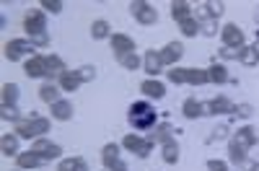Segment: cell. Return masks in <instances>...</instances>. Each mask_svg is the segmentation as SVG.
I'll return each mask as SVG.
<instances>
[{"instance_id": "6da1fadb", "label": "cell", "mask_w": 259, "mask_h": 171, "mask_svg": "<svg viewBox=\"0 0 259 171\" xmlns=\"http://www.w3.org/2000/svg\"><path fill=\"white\" fill-rule=\"evenodd\" d=\"M130 124L135 130H150L156 124V109L148 101H138L130 106Z\"/></svg>"}, {"instance_id": "7a4b0ae2", "label": "cell", "mask_w": 259, "mask_h": 171, "mask_svg": "<svg viewBox=\"0 0 259 171\" xmlns=\"http://www.w3.org/2000/svg\"><path fill=\"white\" fill-rule=\"evenodd\" d=\"M34 41L31 39H11L8 45H6V57L11 60V62H18L24 55H31L34 57Z\"/></svg>"}, {"instance_id": "3957f363", "label": "cell", "mask_w": 259, "mask_h": 171, "mask_svg": "<svg viewBox=\"0 0 259 171\" xmlns=\"http://www.w3.org/2000/svg\"><path fill=\"white\" fill-rule=\"evenodd\" d=\"M130 11H133V16L140 21L143 26H150V24L158 21V11L150 3H145V0H133V3H130Z\"/></svg>"}, {"instance_id": "277c9868", "label": "cell", "mask_w": 259, "mask_h": 171, "mask_svg": "<svg viewBox=\"0 0 259 171\" xmlns=\"http://www.w3.org/2000/svg\"><path fill=\"white\" fill-rule=\"evenodd\" d=\"M31 151L41 158V161H52V158H60V153H62V148L57 145V143H50L47 138H39L34 145H31Z\"/></svg>"}, {"instance_id": "5b68a950", "label": "cell", "mask_w": 259, "mask_h": 171, "mask_svg": "<svg viewBox=\"0 0 259 171\" xmlns=\"http://www.w3.org/2000/svg\"><path fill=\"white\" fill-rule=\"evenodd\" d=\"M24 26H26L29 36H34V34H41V31H47V24H45V13H41V11H36V8H31V11L26 13V18H24Z\"/></svg>"}, {"instance_id": "8992f818", "label": "cell", "mask_w": 259, "mask_h": 171, "mask_svg": "<svg viewBox=\"0 0 259 171\" xmlns=\"http://www.w3.org/2000/svg\"><path fill=\"white\" fill-rule=\"evenodd\" d=\"M221 36H223V47H244V31L236 24H226L221 29Z\"/></svg>"}, {"instance_id": "52a82bcc", "label": "cell", "mask_w": 259, "mask_h": 171, "mask_svg": "<svg viewBox=\"0 0 259 171\" xmlns=\"http://www.w3.org/2000/svg\"><path fill=\"white\" fill-rule=\"evenodd\" d=\"M158 55H161L163 65H177V62L182 60V55H184V47L179 45V41H171V45H166L163 52H158Z\"/></svg>"}, {"instance_id": "ba28073f", "label": "cell", "mask_w": 259, "mask_h": 171, "mask_svg": "<svg viewBox=\"0 0 259 171\" xmlns=\"http://www.w3.org/2000/svg\"><path fill=\"white\" fill-rule=\"evenodd\" d=\"M101 163L106 166V168H117V166H122L119 163V145L117 143H106L104 145V151H101Z\"/></svg>"}, {"instance_id": "9c48e42d", "label": "cell", "mask_w": 259, "mask_h": 171, "mask_svg": "<svg viewBox=\"0 0 259 171\" xmlns=\"http://www.w3.org/2000/svg\"><path fill=\"white\" fill-rule=\"evenodd\" d=\"M24 73H26L29 78H41V75H47V65H45V57H39V55L29 57V60L24 62Z\"/></svg>"}, {"instance_id": "30bf717a", "label": "cell", "mask_w": 259, "mask_h": 171, "mask_svg": "<svg viewBox=\"0 0 259 171\" xmlns=\"http://www.w3.org/2000/svg\"><path fill=\"white\" fill-rule=\"evenodd\" d=\"M112 50L117 52V57H124L130 52H135V41L124 34H112Z\"/></svg>"}, {"instance_id": "8fae6325", "label": "cell", "mask_w": 259, "mask_h": 171, "mask_svg": "<svg viewBox=\"0 0 259 171\" xmlns=\"http://www.w3.org/2000/svg\"><path fill=\"white\" fill-rule=\"evenodd\" d=\"M45 65H47V78L50 80H60L62 78V73H68V68H65V62L57 57V55H47L45 57Z\"/></svg>"}, {"instance_id": "7c38bea8", "label": "cell", "mask_w": 259, "mask_h": 171, "mask_svg": "<svg viewBox=\"0 0 259 171\" xmlns=\"http://www.w3.org/2000/svg\"><path fill=\"white\" fill-rule=\"evenodd\" d=\"M60 91H62V89H60V83H55V80H47V83L39 89V99H41V101H47V104L52 106V104L62 101V99H60Z\"/></svg>"}, {"instance_id": "4fadbf2b", "label": "cell", "mask_w": 259, "mask_h": 171, "mask_svg": "<svg viewBox=\"0 0 259 171\" xmlns=\"http://www.w3.org/2000/svg\"><path fill=\"white\" fill-rule=\"evenodd\" d=\"M140 91H143L145 96H150V99H163V94H166L163 83H161V80H156V78L143 80V83H140Z\"/></svg>"}, {"instance_id": "5bb4252c", "label": "cell", "mask_w": 259, "mask_h": 171, "mask_svg": "<svg viewBox=\"0 0 259 171\" xmlns=\"http://www.w3.org/2000/svg\"><path fill=\"white\" fill-rule=\"evenodd\" d=\"M143 68H145V73L148 75H158L161 73V68H163V62H161V55L158 52H145V57H143Z\"/></svg>"}, {"instance_id": "9a60e30c", "label": "cell", "mask_w": 259, "mask_h": 171, "mask_svg": "<svg viewBox=\"0 0 259 171\" xmlns=\"http://www.w3.org/2000/svg\"><path fill=\"white\" fill-rule=\"evenodd\" d=\"M228 161L236 163V166H241L246 161V148L239 140H231V145H228Z\"/></svg>"}, {"instance_id": "2e32d148", "label": "cell", "mask_w": 259, "mask_h": 171, "mask_svg": "<svg viewBox=\"0 0 259 171\" xmlns=\"http://www.w3.org/2000/svg\"><path fill=\"white\" fill-rule=\"evenodd\" d=\"M171 16L182 24V21L192 18V6L187 3V0H174V3H171Z\"/></svg>"}, {"instance_id": "e0dca14e", "label": "cell", "mask_w": 259, "mask_h": 171, "mask_svg": "<svg viewBox=\"0 0 259 171\" xmlns=\"http://www.w3.org/2000/svg\"><path fill=\"white\" fill-rule=\"evenodd\" d=\"M233 140H239L244 148H251V145L259 140V135H256V130H254V127H249V124H246V127H241V130L236 133V138H233Z\"/></svg>"}, {"instance_id": "ac0fdd59", "label": "cell", "mask_w": 259, "mask_h": 171, "mask_svg": "<svg viewBox=\"0 0 259 171\" xmlns=\"http://www.w3.org/2000/svg\"><path fill=\"white\" fill-rule=\"evenodd\" d=\"M52 117L60 119V122L70 119V117H73V104H70V101H57V104H52Z\"/></svg>"}, {"instance_id": "d6986e66", "label": "cell", "mask_w": 259, "mask_h": 171, "mask_svg": "<svg viewBox=\"0 0 259 171\" xmlns=\"http://www.w3.org/2000/svg\"><path fill=\"white\" fill-rule=\"evenodd\" d=\"M171 133H174V127L163 122V124H158V127H156V130L150 133L148 138L153 140V143H168V140H174V138H171Z\"/></svg>"}, {"instance_id": "ffe728a7", "label": "cell", "mask_w": 259, "mask_h": 171, "mask_svg": "<svg viewBox=\"0 0 259 171\" xmlns=\"http://www.w3.org/2000/svg\"><path fill=\"white\" fill-rule=\"evenodd\" d=\"M0 151L6 156H18V135H3L0 138Z\"/></svg>"}, {"instance_id": "44dd1931", "label": "cell", "mask_w": 259, "mask_h": 171, "mask_svg": "<svg viewBox=\"0 0 259 171\" xmlns=\"http://www.w3.org/2000/svg\"><path fill=\"white\" fill-rule=\"evenodd\" d=\"M16 161H18V168H36V166L41 163V158H39L34 151H29V153H18Z\"/></svg>"}, {"instance_id": "7402d4cb", "label": "cell", "mask_w": 259, "mask_h": 171, "mask_svg": "<svg viewBox=\"0 0 259 171\" xmlns=\"http://www.w3.org/2000/svg\"><path fill=\"white\" fill-rule=\"evenodd\" d=\"M161 156H163V161H166V163H177V161H179V145H177V140L163 143Z\"/></svg>"}, {"instance_id": "603a6c76", "label": "cell", "mask_w": 259, "mask_h": 171, "mask_svg": "<svg viewBox=\"0 0 259 171\" xmlns=\"http://www.w3.org/2000/svg\"><path fill=\"white\" fill-rule=\"evenodd\" d=\"M78 86H80V78H78V73H62V78H60V89L62 91H78Z\"/></svg>"}, {"instance_id": "cb8c5ba5", "label": "cell", "mask_w": 259, "mask_h": 171, "mask_svg": "<svg viewBox=\"0 0 259 171\" xmlns=\"http://www.w3.org/2000/svg\"><path fill=\"white\" fill-rule=\"evenodd\" d=\"M16 133H18V138H24V140L36 138L34 124H31V117H29V119H18V122H16Z\"/></svg>"}, {"instance_id": "d4e9b609", "label": "cell", "mask_w": 259, "mask_h": 171, "mask_svg": "<svg viewBox=\"0 0 259 171\" xmlns=\"http://www.w3.org/2000/svg\"><path fill=\"white\" fill-rule=\"evenodd\" d=\"M207 78L212 80V83H226L228 80V70H226V65H218V62H215V65H210L207 68Z\"/></svg>"}, {"instance_id": "484cf974", "label": "cell", "mask_w": 259, "mask_h": 171, "mask_svg": "<svg viewBox=\"0 0 259 171\" xmlns=\"http://www.w3.org/2000/svg\"><path fill=\"white\" fill-rule=\"evenodd\" d=\"M182 112H184V117H187V119H197V117L202 114L200 101H197V99H187V101L182 104Z\"/></svg>"}, {"instance_id": "4316f807", "label": "cell", "mask_w": 259, "mask_h": 171, "mask_svg": "<svg viewBox=\"0 0 259 171\" xmlns=\"http://www.w3.org/2000/svg\"><path fill=\"white\" fill-rule=\"evenodd\" d=\"M210 78H207V70H200V68H187V83H192V86H202V83H207Z\"/></svg>"}, {"instance_id": "83f0119b", "label": "cell", "mask_w": 259, "mask_h": 171, "mask_svg": "<svg viewBox=\"0 0 259 171\" xmlns=\"http://www.w3.org/2000/svg\"><path fill=\"white\" fill-rule=\"evenodd\" d=\"M16 101H18V86L6 83L3 86V106H16Z\"/></svg>"}, {"instance_id": "f1b7e54d", "label": "cell", "mask_w": 259, "mask_h": 171, "mask_svg": "<svg viewBox=\"0 0 259 171\" xmlns=\"http://www.w3.org/2000/svg\"><path fill=\"white\" fill-rule=\"evenodd\" d=\"M91 36L94 39H106V36H109V24H106L104 18L94 21V24H91Z\"/></svg>"}, {"instance_id": "f546056e", "label": "cell", "mask_w": 259, "mask_h": 171, "mask_svg": "<svg viewBox=\"0 0 259 171\" xmlns=\"http://www.w3.org/2000/svg\"><path fill=\"white\" fill-rule=\"evenodd\" d=\"M210 104H212V114H221V112H233V104H231L228 99H223V96H218V99H210Z\"/></svg>"}, {"instance_id": "4dcf8cb0", "label": "cell", "mask_w": 259, "mask_h": 171, "mask_svg": "<svg viewBox=\"0 0 259 171\" xmlns=\"http://www.w3.org/2000/svg\"><path fill=\"white\" fill-rule=\"evenodd\" d=\"M119 62H122V68H127V70H138V68L143 65V60H140L135 52H130V55L119 57Z\"/></svg>"}, {"instance_id": "1f68e13d", "label": "cell", "mask_w": 259, "mask_h": 171, "mask_svg": "<svg viewBox=\"0 0 259 171\" xmlns=\"http://www.w3.org/2000/svg\"><path fill=\"white\" fill-rule=\"evenodd\" d=\"M246 68H251V65H256L259 62V57H256V52H254V47H241V57H239Z\"/></svg>"}, {"instance_id": "d6a6232c", "label": "cell", "mask_w": 259, "mask_h": 171, "mask_svg": "<svg viewBox=\"0 0 259 171\" xmlns=\"http://www.w3.org/2000/svg\"><path fill=\"white\" fill-rule=\"evenodd\" d=\"M31 124H34V133H36V138H39V135H45V133L50 130V119H45V117H36V114H31Z\"/></svg>"}, {"instance_id": "836d02e7", "label": "cell", "mask_w": 259, "mask_h": 171, "mask_svg": "<svg viewBox=\"0 0 259 171\" xmlns=\"http://www.w3.org/2000/svg\"><path fill=\"white\" fill-rule=\"evenodd\" d=\"M182 34L184 36H197V31H200V24H197V21H194V18H187V21H182Z\"/></svg>"}, {"instance_id": "e575fe53", "label": "cell", "mask_w": 259, "mask_h": 171, "mask_svg": "<svg viewBox=\"0 0 259 171\" xmlns=\"http://www.w3.org/2000/svg\"><path fill=\"white\" fill-rule=\"evenodd\" d=\"M122 145L127 148V151L138 153V151H140V145H143V138H138V135H127V138L122 140Z\"/></svg>"}, {"instance_id": "d590c367", "label": "cell", "mask_w": 259, "mask_h": 171, "mask_svg": "<svg viewBox=\"0 0 259 171\" xmlns=\"http://www.w3.org/2000/svg\"><path fill=\"white\" fill-rule=\"evenodd\" d=\"M168 80L177 83V86L187 83V68H174V70H168Z\"/></svg>"}, {"instance_id": "8d00e7d4", "label": "cell", "mask_w": 259, "mask_h": 171, "mask_svg": "<svg viewBox=\"0 0 259 171\" xmlns=\"http://www.w3.org/2000/svg\"><path fill=\"white\" fill-rule=\"evenodd\" d=\"M80 163H83V158H65V161H60L57 171H78Z\"/></svg>"}, {"instance_id": "74e56055", "label": "cell", "mask_w": 259, "mask_h": 171, "mask_svg": "<svg viewBox=\"0 0 259 171\" xmlns=\"http://www.w3.org/2000/svg\"><path fill=\"white\" fill-rule=\"evenodd\" d=\"M75 73H78L80 83H89V80H94V78H96V68H91V65H83V68H78Z\"/></svg>"}, {"instance_id": "f35d334b", "label": "cell", "mask_w": 259, "mask_h": 171, "mask_svg": "<svg viewBox=\"0 0 259 171\" xmlns=\"http://www.w3.org/2000/svg\"><path fill=\"white\" fill-rule=\"evenodd\" d=\"M226 138H228V127L221 124V127H215V130H212V135L207 138V143H218V140H226Z\"/></svg>"}, {"instance_id": "ab89813d", "label": "cell", "mask_w": 259, "mask_h": 171, "mask_svg": "<svg viewBox=\"0 0 259 171\" xmlns=\"http://www.w3.org/2000/svg\"><path fill=\"white\" fill-rule=\"evenodd\" d=\"M200 29H202V34H207V36H215V34H218V21H215V18H210V21H205V24H200Z\"/></svg>"}, {"instance_id": "60d3db41", "label": "cell", "mask_w": 259, "mask_h": 171, "mask_svg": "<svg viewBox=\"0 0 259 171\" xmlns=\"http://www.w3.org/2000/svg\"><path fill=\"white\" fill-rule=\"evenodd\" d=\"M221 57L223 60H239L241 57V47H223L221 50Z\"/></svg>"}, {"instance_id": "b9f144b4", "label": "cell", "mask_w": 259, "mask_h": 171, "mask_svg": "<svg viewBox=\"0 0 259 171\" xmlns=\"http://www.w3.org/2000/svg\"><path fill=\"white\" fill-rule=\"evenodd\" d=\"M153 145H156L153 140L145 138V140H143V145H140V151H138V156H140V158H148V156H150V151H153Z\"/></svg>"}, {"instance_id": "7bdbcfd3", "label": "cell", "mask_w": 259, "mask_h": 171, "mask_svg": "<svg viewBox=\"0 0 259 171\" xmlns=\"http://www.w3.org/2000/svg\"><path fill=\"white\" fill-rule=\"evenodd\" d=\"M207 11H210V18L218 21V18L223 16V3H212V0H210V3H207Z\"/></svg>"}, {"instance_id": "ee69618b", "label": "cell", "mask_w": 259, "mask_h": 171, "mask_svg": "<svg viewBox=\"0 0 259 171\" xmlns=\"http://www.w3.org/2000/svg\"><path fill=\"white\" fill-rule=\"evenodd\" d=\"M0 112H3V114H0V117H3V119L18 122V109H16V106H3V109H0Z\"/></svg>"}, {"instance_id": "f6af8a7d", "label": "cell", "mask_w": 259, "mask_h": 171, "mask_svg": "<svg viewBox=\"0 0 259 171\" xmlns=\"http://www.w3.org/2000/svg\"><path fill=\"white\" fill-rule=\"evenodd\" d=\"M31 41H34V47H47L50 45V36H47V31H41V34H34Z\"/></svg>"}, {"instance_id": "bcb514c9", "label": "cell", "mask_w": 259, "mask_h": 171, "mask_svg": "<svg viewBox=\"0 0 259 171\" xmlns=\"http://www.w3.org/2000/svg\"><path fill=\"white\" fill-rule=\"evenodd\" d=\"M233 112L239 114V117H251L254 109H251V104H236V106H233Z\"/></svg>"}, {"instance_id": "7dc6e473", "label": "cell", "mask_w": 259, "mask_h": 171, "mask_svg": "<svg viewBox=\"0 0 259 171\" xmlns=\"http://www.w3.org/2000/svg\"><path fill=\"white\" fill-rule=\"evenodd\" d=\"M41 8H47L52 13H60L62 11V3H60V0H41Z\"/></svg>"}, {"instance_id": "c3c4849f", "label": "cell", "mask_w": 259, "mask_h": 171, "mask_svg": "<svg viewBox=\"0 0 259 171\" xmlns=\"http://www.w3.org/2000/svg\"><path fill=\"white\" fill-rule=\"evenodd\" d=\"M207 171H228V163L226 161H207Z\"/></svg>"}, {"instance_id": "681fc988", "label": "cell", "mask_w": 259, "mask_h": 171, "mask_svg": "<svg viewBox=\"0 0 259 171\" xmlns=\"http://www.w3.org/2000/svg\"><path fill=\"white\" fill-rule=\"evenodd\" d=\"M254 166H256L254 161H244V163H241L239 168H241V171H254Z\"/></svg>"}, {"instance_id": "f907efd6", "label": "cell", "mask_w": 259, "mask_h": 171, "mask_svg": "<svg viewBox=\"0 0 259 171\" xmlns=\"http://www.w3.org/2000/svg\"><path fill=\"white\" fill-rule=\"evenodd\" d=\"M254 52H256V57H259V39H256V45H254Z\"/></svg>"}, {"instance_id": "816d5d0a", "label": "cell", "mask_w": 259, "mask_h": 171, "mask_svg": "<svg viewBox=\"0 0 259 171\" xmlns=\"http://www.w3.org/2000/svg\"><path fill=\"white\" fill-rule=\"evenodd\" d=\"M112 171H127V168H124V163H122V166H117V168H112Z\"/></svg>"}, {"instance_id": "f5cc1de1", "label": "cell", "mask_w": 259, "mask_h": 171, "mask_svg": "<svg viewBox=\"0 0 259 171\" xmlns=\"http://www.w3.org/2000/svg\"><path fill=\"white\" fill-rule=\"evenodd\" d=\"M78 171H89V168H85V163H80V168Z\"/></svg>"}, {"instance_id": "db71d44e", "label": "cell", "mask_w": 259, "mask_h": 171, "mask_svg": "<svg viewBox=\"0 0 259 171\" xmlns=\"http://www.w3.org/2000/svg\"><path fill=\"white\" fill-rule=\"evenodd\" d=\"M256 24H259V6H256Z\"/></svg>"}, {"instance_id": "11a10c76", "label": "cell", "mask_w": 259, "mask_h": 171, "mask_svg": "<svg viewBox=\"0 0 259 171\" xmlns=\"http://www.w3.org/2000/svg\"><path fill=\"white\" fill-rule=\"evenodd\" d=\"M254 171H259V163H256V166H254Z\"/></svg>"}, {"instance_id": "9f6ffc18", "label": "cell", "mask_w": 259, "mask_h": 171, "mask_svg": "<svg viewBox=\"0 0 259 171\" xmlns=\"http://www.w3.org/2000/svg\"><path fill=\"white\" fill-rule=\"evenodd\" d=\"M18 171H21V168H18Z\"/></svg>"}]
</instances>
